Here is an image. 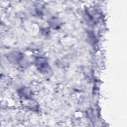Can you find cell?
Instances as JSON below:
<instances>
[{"label":"cell","mask_w":127,"mask_h":127,"mask_svg":"<svg viewBox=\"0 0 127 127\" xmlns=\"http://www.w3.org/2000/svg\"><path fill=\"white\" fill-rule=\"evenodd\" d=\"M36 64L39 70L43 71H46V70H48L49 67L46 60L43 58H39L37 60Z\"/></svg>","instance_id":"cell-1"}]
</instances>
